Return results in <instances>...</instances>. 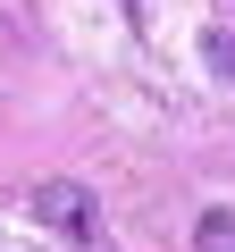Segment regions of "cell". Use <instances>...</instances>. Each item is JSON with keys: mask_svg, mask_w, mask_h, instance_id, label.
<instances>
[{"mask_svg": "<svg viewBox=\"0 0 235 252\" xmlns=\"http://www.w3.org/2000/svg\"><path fill=\"white\" fill-rule=\"evenodd\" d=\"M42 219H59V227H84V193H76V185H51V193H42Z\"/></svg>", "mask_w": 235, "mask_h": 252, "instance_id": "cell-1", "label": "cell"}, {"mask_svg": "<svg viewBox=\"0 0 235 252\" xmlns=\"http://www.w3.org/2000/svg\"><path fill=\"white\" fill-rule=\"evenodd\" d=\"M193 244H202V252H235V210H210V219L193 227Z\"/></svg>", "mask_w": 235, "mask_h": 252, "instance_id": "cell-2", "label": "cell"}, {"mask_svg": "<svg viewBox=\"0 0 235 252\" xmlns=\"http://www.w3.org/2000/svg\"><path fill=\"white\" fill-rule=\"evenodd\" d=\"M126 9H135V0H126Z\"/></svg>", "mask_w": 235, "mask_h": 252, "instance_id": "cell-3", "label": "cell"}]
</instances>
